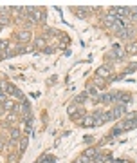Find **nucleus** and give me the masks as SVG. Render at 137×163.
Segmentation results:
<instances>
[{"label":"nucleus","mask_w":137,"mask_h":163,"mask_svg":"<svg viewBox=\"0 0 137 163\" xmlns=\"http://www.w3.org/2000/svg\"><path fill=\"white\" fill-rule=\"evenodd\" d=\"M78 163H90V158H87V156L83 154V156H81V158L78 160Z\"/></svg>","instance_id":"obj_17"},{"label":"nucleus","mask_w":137,"mask_h":163,"mask_svg":"<svg viewBox=\"0 0 137 163\" xmlns=\"http://www.w3.org/2000/svg\"><path fill=\"white\" fill-rule=\"evenodd\" d=\"M5 24H9V16H5V15H2V16H0V25H5Z\"/></svg>","instance_id":"obj_14"},{"label":"nucleus","mask_w":137,"mask_h":163,"mask_svg":"<svg viewBox=\"0 0 137 163\" xmlns=\"http://www.w3.org/2000/svg\"><path fill=\"white\" fill-rule=\"evenodd\" d=\"M18 40H20V42H29V40H31V33L29 31H20L18 33Z\"/></svg>","instance_id":"obj_6"},{"label":"nucleus","mask_w":137,"mask_h":163,"mask_svg":"<svg viewBox=\"0 0 137 163\" xmlns=\"http://www.w3.org/2000/svg\"><path fill=\"white\" fill-rule=\"evenodd\" d=\"M5 92H11V94H15L16 98H24V94L20 92V91L16 89V87H15V85H9V84H5Z\"/></svg>","instance_id":"obj_3"},{"label":"nucleus","mask_w":137,"mask_h":163,"mask_svg":"<svg viewBox=\"0 0 137 163\" xmlns=\"http://www.w3.org/2000/svg\"><path fill=\"white\" fill-rule=\"evenodd\" d=\"M25 149H27V138H24L22 141H20V152H24Z\"/></svg>","instance_id":"obj_15"},{"label":"nucleus","mask_w":137,"mask_h":163,"mask_svg":"<svg viewBox=\"0 0 137 163\" xmlns=\"http://www.w3.org/2000/svg\"><path fill=\"white\" fill-rule=\"evenodd\" d=\"M128 53H134V54H137V44H134V45H130V49H128Z\"/></svg>","instance_id":"obj_20"},{"label":"nucleus","mask_w":137,"mask_h":163,"mask_svg":"<svg viewBox=\"0 0 137 163\" xmlns=\"http://www.w3.org/2000/svg\"><path fill=\"white\" fill-rule=\"evenodd\" d=\"M76 163H78V161H76Z\"/></svg>","instance_id":"obj_25"},{"label":"nucleus","mask_w":137,"mask_h":163,"mask_svg":"<svg viewBox=\"0 0 137 163\" xmlns=\"http://www.w3.org/2000/svg\"><path fill=\"white\" fill-rule=\"evenodd\" d=\"M20 136H22V132H20L18 129H13L11 131V140H20Z\"/></svg>","instance_id":"obj_12"},{"label":"nucleus","mask_w":137,"mask_h":163,"mask_svg":"<svg viewBox=\"0 0 137 163\" xmlns=\"http://www.w3.org/2000/svg\"><path fill=\"white\" fill-rule=\"evenodd\" d=\"M98 154H99L98 149H87V151H85V156H87V158H90V160H94Z\"/></svg>","instance_id":"obj_10"},{"label":"nucleus","mask_w":137,"mask_h":163,"mask_svg":"<svg viewBox=\"0 0 137 163\" xmlns=\"http://www.w3.org/2000/svg\"><path fill=\"white\" fill-rule=\"evenodd\" d=\"M135 69H137V64H132V65H130L128 69H126V74H130V73H134Z\"/></svg>","instance_id":"obj_19"},{"label":"nucleus","mask_w":137,"mask_h":163,"mask_svg":"<svg viewBox=\"0 0 137 163\" xmlns=\"http://www.w3.org/2000/svg\"><path fill=\"white\" fill-rule=\"evenodd\" d=\"M117 100L121 101V105H123V103H128V101L132 100V96H130V94H125V92H117Z\"/></svg>","instance_id":"obj_7"},{"label":"nucleus","mask_w":137,"mask_h":163,"mask_svg":"<svg viewBox=\"0 0 137 163\" xmlns=\"http://www.w3.org/2000/svg\"><path fill=\"white\" fill-rule=\"evenodd\" d=\"M0 31H2V25H0Z\"/></svg>","instance_id":"obj_24"},{"label":"nucleus","mask_w":137,"mask_h":163,"mask_svg":"<svg viewBox=\"0 0 137 163\" xmlns=\"http://www.w3.org/2000/svg\"><path fill=\"white\" fill-rule=\"evenodd\" d=\"M76 111H78V109H76V105L68 107V114H76Z\"/></svg>","instance_id":"obj_21"},{"label":"nucleus","mask_w":137,"mask_h":163,"mask_svg":"<svg viewBox=\"0 0 137 163\" xmlns=\"http://www.w3.org/2000/svg\"><path fill=\"white\" fill-rule=\"evenodd\" d=\"M4 109H5V111H13V109H15V105H13L11 101H5V103H4Z\"/></svg>","instance_id":"obj_16"},{"label":"nucleus","mask_w":137,"mask_h":163,"mask_svg":"<svg viewBox=\"0 0 137 163\" xmlns=\"http://www.w3.org/2000/svg\"><path fill=\"white\" fill-rule=\"evenodd\" d=\"M96 76H98V78H106V76H110V65L99 67V69L96 71Z\"/></svg>","instance_id":"obj_2"},{"label":"nucleus","mask_w":137,"mask_h":163,"mask_svg":"<svg viewBox=\"0 0 137 163\" xmlns=\"http://www.w3.org/2000/svg\"><path fill=\"white\" fill-rule=\"evenodd\" d=\"M128 13H130V9H126V8H112L110 9V15H117L119 16V20H125V16L128 15Z\"/></svg>","instance_id":"obj_1"},{"label":"nucleus","mask_w":137,"mask_h":163,"mask_svg":"<svg viewBox=\"0 0 137 163\" xmlns=\"http://www.w3.org/2000/svg\"><path fill=\"white\" fill-rule=\"evenodd\" d=\"M43 16H45V11H34V13H33V20H34V22L43 20Z\"/></svg>","instance_id":"obj_9"},{"label":"nucleus","mask_w":137,"mask_h":163,"mask_svg":"<svg viewBox=\"0 0 137 163\" xmlns=\"http://www.w3.org/2000/svg\"><path fill=\"white\" fill-rule=\"evenodd\" d=\"M112 54H114L115 58H119V60H121V58H125V54H126V53H125V49H123L121 45H114V53H112Z\"/></svg>","instance_id":"obj_5"},{"label":"nucleus","mask_w":137,"mask_h":163,"mask_svg":"<svg viewBox=\"0 0 137 163\" xmlns=\"http://www.w3.org/2000/svg\"><path fill=\"white\" fill-rule=\"evenodd\" d=\"M81 125H83V127H94V125H96V121H94L92 116H85L83 121H81Z\"/></svg>","instance_id":"obj_8"},{"label":"nucleus","mask_w":137,"mask_h":163,"mask_svg":"<svg viewBox=\"0 0 137 163\" xmlns=\"http://www.w3.org/2000/svg\"><path fill=\"white\" fill-rule=\"evenodd\" d=\"M85 100H87V92H83V94H79V96H78L76 100H74V101H76V103H83Z\"/></svg>","instance_id":"obj_13"},{"label":"nucleus","mask_w":137,"mask_h":163,"mask_svg":"<svg viewBox=\"0 0 137 163\" xmlns=\"http://www.w3.org/2000/svg\"><path fill=\"white\" fill-rule=\"evenodd\" d=\"M36 47H40V49H43V47H45V42H43L42 38H38V40H36Z\"/></svg>","instance_id":"obj_18"},{"label":"nucleus","mask_w":137,"mask_h":163,"mask_svg":"<svg viewBox=\"0 0 137 163\" xmlns=\"http://www.w3.org/2000/svg\"><path fill=\"white\" fill-rule=\"evenodd\" d=\"M54 161H56V158H54V156H45V158H42L38 163H54Z\"/></svg>","instance_id":"obj_11"},{"label":"nucleus","mask_w":137,"mask_h":163,"mask_svg":"<svg viewBox=\"0 0 137 163\" xmlns=\"http://www.w3.org/2000/svg\"><path fill=\"white\" fill-rule=\"evenodd\" d=\"M52 51H54V49H52V47H45V53H47V54H51Z\"/></svg>","instance_id":"obj_22"},{"label":"nucleus","mask_w":137,"mask_h":163,"mask_svg":"<svg viewBox=\"0 0 137 163\" xmlns=\"http://www.w3.org/2000/svg\"><path fill=\"white\" fill-rule=\"evenodd\" d=\"M115 163H128V161H125V160H123V161H115Z\"/></svg>","instance_id":"obj_23"},{"label":"nucleus","mask_w":137,"mask_h":163,"mask_svg":"<svg viewBox=\"0 0 137 163\" xmlns=\"http://www.w3.org/2000/svg\"><path fill=\"white\" fill-rule=\"evenodd\" d=\"M125 111H126V107L119 103V105H115V107H114L112 114H114V118H119V116H123V114H125Z\"/></svg>","instance_id":"obj_4"}]
</instances>
